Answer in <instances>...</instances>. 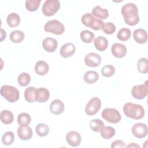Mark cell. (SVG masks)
Instances as JSON below:
<instances>
[{
  "mask_svg": "<svg viewBox=\"0 0 148 148\" xmlns=\"http://www.w3.org/2000/svg\"><path fill=\"white\" fill-rule=\"evenodd\" d=\"M80 36L82 41L86 43L92 42L95 38L94 33L88 30L82 31L80 34Z\"/></svg>",
  "mask_w": 148,
  "mask_h": 148,
  "instance_id": "obj_29",
  "label": "cell"
},
{
  "mask_svg": "<svg viewBox=\"0 0 148 148\" xmlns=\"http://www.w3.org/2000/svg\"><path fill=\"white\" fill-rule=\"evenodd\" d=\"M102 118L109 123L116 124L121 120V116L119 112L114 108H105L102 113Z\"/></svg>",
  "mask_w": 148,
  "mask_h": 148,
  "instance_id": "obj_6",
  "label": "cell"
},
{
  "mask_svg": "<svg viewBox=\"0 0 148 148\" xmlns=\"http://www.w3.org/2000/svg\"><path fill=\"white\" fill-rule=\"evenodd\" d=\"M17 133L19 138L23 140H29L33 135L32 130L28 125H20L17 129Z\"/></svg>",
  "mask_w": 148,
  "mask_h": 148,
  "instance_id": "obj_13",
  "label": "cell"
},
{
  "mask_svg": "<svg viewBox=\"0 0 148 148\" xmlns=\"http://www.w3.org/2000/svg\"><path fill=\"white\" fill-rule=\"evenodd\" d=\"M6 22L10 27H16L20 23V16L16 13H11L7 16Z\"/></svg>",
  "mask_w": 148,
  "mask_h": 148,
  "instance_id": "obj_23",
  "label": "cell"
},
{
  "mask_svg": "<svg viewBox=\"0 0 148 148\" xmlns=\"http://www.w3.org/2000/svg\"><path fill=\"white\" fill-rule=\"evenodd\" d=\"M31 121V116L27 113H21L17 116V123L20 125H28Z\"/></svg>",
  "mask_w": 148,
  "mask_h": 148,
  "instance_id": "obj_36",
  "label": "cell"
},
{
  "mask_svg": "<svg viewBox=\"0 0 148 148\" xmlns=\"http://www.w3.org/2000/svg\"><path fill=\"white\" fill-rule=\"evenodd\" d=\"M131 36V31L130 29L127 28H122L119 29L117 37V38L121 41H126L128 40Z\"/></svg>",
  "mask_w": 148,
  "mask_h": 148,
  "instance_id": "obj_31",
  "label": "cell"
},
{
  "mask_svg": "<svg viewBox=\"0 0 148 148\" xmlns=\"http://www.w3.org/2000/svg\"><path fill=\"white\" fill-rule=\"evenodd\" d=\"M1 42H2L6 37V31L2 28L1 29Z\"/></svg>",
  "mask_w": 148,
  "mask_h": 148,
  "instance_id": "obj_42",
  "label": "cell"
},
{
  "mask_svg": "<svg viewBox=\"0 0 148 148\" xmlns=\"http://www.w3.org/2000/svg\"><path fill=\"white\" fill-rule=\"evenodd\" d=\"M131 94L132 97L136 99H143L148 94L147 81L143 84L135 85L132 87L131 90Z\"/></svg>",
  "mask_w": 148,
  "mask_h": 148,
  "instance_id": "obj_7",
  "label": "cell"
},
{
  "mask_svg": "<svg viewBox=\"0 0 148 148\" xmlns=\"http://www.w3.org/2000/svg\"><path fill=\"white\" fill-rule=\"evenodd\" d=\"M91 14L101 19H106L109 16V12L106 9H103L100 6L97 5L91 10Z\"/></svg>",
  "mask_w": 148,
  "mask_h": 148,
  "instance_id": "obj_21",
  "label": "cell"
},
{
  "mask_svg": "<svg viewBox=\"0 0 148 148\" xmlns=\"http://www.w3.org/2000/svg\"><path fill=\"white\" fill-rule=\"evenodd\" d=\"M103 25H104V22L103 21V20L99 18H96L95 17V18L94 19L91 24L90 28L95 31L101 30V29H102Z\"/></svg>",
  "mask_w": 148,
  "mask_h": 148,
  "instance_id": "obj_40",
  "label": "cell"
},
{
  "mask_svg": "<svg viewBox=\"0 0 148 148\" xmlns=\"http://www.w3.org/2000/svg\"><path fill=\"white\" fill-rule=\"evenodd\" d=\"M99 79L98 73L94 71H87L84 76L83 79L84 82L89 84H92L95 83Z\"/></svg>",
  "mask_w": 148,
  "mask_h": 148,
  "instance_id": "obj_22",
  "label": "cell"
},
{
  "mask_svg": "<svg viewBox=\"0 0 148 148\" xmlns=\"http://www.w3.org/2000/svg\"><path fill=\"white\" fill-rule=\"evenodd\" d=\"M94 18L95 17L91 13H86L82 16L81 18V21L86 27L90 28Z\"/></svg>",
  "mask_w": 148,
  "mask_h": 148,
  "instance_id": "obj_38",
  "label": "cell"
},
{
  "mask_svg": "<svg viewBox=\"0 0 148 148\" xmlns=\"http://www.w3.org/2000/svg\"><path fill=\"white\" fill-rule=\"evenodd\" d=\"M125 147H126L125 142L121 140H116L114 142H113L112 144L111 145V147L112 148H123Z\"/></svg>",
  "mask_w": 148,
  "mask_h": 148,
  "instance_id": "obj_41",
  "label": "cell"
},
{
  "mask_svg": "<svg viewBox=\"0 0 148 148\" xmlns=\"http://www.w3.org/2000/svg\"><path fill=\"white\" fill-rule=\"evenodd\" d=\"M66 140L71 146L77 147L80 144L82 138L80 134L78 132L71 131L67 133L66 135Z\"/></svg>",
  "mask_w": 148,
  "mask_h": 148,
  "instance_id": "obj_11",
  "label": "cell"
},
{
  "mask_svg": "<svg viewBox=\"0 0 148 148\" xmlns=\"http://www.w3.org/2000/svg\"><path fill=\"white\" fill-rule=\"evenodd\" d=\"M123 112L127 117L134 120L141 119L145 115L143 107L141 105L132 102H127L124 105Z\"/></svg>",
  "mask_w": 148,
  "mask_h": 148,
  "instance_id": "obj_2",
  "label": "cell"
},
{
  "mask_svg": "<svg viewBox=\"0 0 148 148\" xmlns=\"http://www.w3.org/2000/svg\"><path fill=\"white\" fill-rule=\"evenodd\" d=\"M24 34L21 31L15 30L10 33L9 38L13 43H18L24 40Z\"/></svg>",
  "mask_w": 148,
  "mask_h": 148,
  "instance_id": "obj_27",
  "label": "cell"
},
{
  "mask_svg": "<svg viewBox=\"0 0 148 148\" xmlns=\"http://www.w3.org/2000/svg\"><path fill=\"white\" fill-rule=\"evenodd\" d=\"M90 128L94 132H100V131L104 127L103 122L98 119H95L90 121Z\"/></svg>",
  "mask_w": 148,
  "mask_h": 148,
  "instance_id": "obj_32",
  "label": "cell"
},
{
  "mask_svg": "<svg viewBox=\"0 0 148 148\" xmlns=\"http://www.w3.org/2000/svg\"><path fill=\"white\" fill-rule=\"evenodd\" d=\"M42 46L45 51L49 53H53L57 49L58 43L54 38H46L42 41Z\"/></svg>",
  "mask_w": 148,
  "mask_h": 148,
  "instance_id": "obj_15",
  "label": "cell"
},
{
  "mask_svg": "<svg viewBox=\"0 0 148 148\" xmlns=\"http://www.w3.org/2000/svg\"><path fill=\"white\" fill-rule=\"evenodd\" d=\"M60 8V2L58 0H46L43 4L42 10L46 16H53Z\"/></svg>",
  "mask_w": 148,
  "mask_h": 148,
  "instance_id": "obj_4",
  "label": "cell"
},
{
  "mask_svg": "<svg viewBox=\"0 0 148 148\" xmlns=\"http://www.w3.org/2000/svg\"><path fill=\"white\" fill-rule=\"evenodd\" d=\"M95 49L100 51L105 50L108 46V39L102 36H99L94 39V42Z\"/></svg>",
  "mask_w": 148,
  "mask_h": 148,
  "instance_id": "obj_20",
  "label": "cell"
},
{
  "mask_svg": "<svg viewBox=\"0 0 148 148\" xmlns=\"http://www.w3.org/2000/svg\"><path fill=\"white\" fill-rule=\"evenodd\" d=\"M111 51L114 57L117 58H121L125 56L127 48L122 43H115L112 46Z\"/></svg>",
  "mask_w": 148,
  "mask_h": 148,
  "instance_id": "obj_12",
  "label": "cell"
},
{
  "mask_svg": "<svg viewBox=\"0 0 148 148\" xmlns=\"http://www.w3.org/2000/svg\"><path fill=\"white\" fill-rule=\"evenodd\" d=\"M14 140V135L12 131H7L2 136V142L4 145H11Z\"/></svg>",
  "mask_w": 148,
  "mask_h": 148,
  "instance_id": "obj_35",
  "label": "cell"
},
{
  "mask_svg": "<svg viewBox=\"0 0 148 148\" xmlns=\"http://www.w3.org/2000/svg\"><path fill=\"white\" fill-rule=\"evenodd\" d=\"M50 98V92L45 87H39L35 92V99L37 102L43 103L47 101Z\"/></svg>",
  "mask_w": 148,
  "mask_h": 148,
  "instance_id": "obj_16",
  "label": "cell"
},
{
  "mask_svg": "<svg viewBox=\"0 0 148 148\" xmlns=\"http://www.w3.org/2000/svg\"><path fill=\"white\" fill-rule=\"evenodd\" d=\"M0 119L2 123L10 124L14 120V116L12 112L8 110H3L0 113Z\"/></svg>",
  "mask_w": 148,
  "mask_h": 148,
  "instance_id": "obj_24",
  "label": "cell"
},
{
  "mask_svg": "<svg viewBox=\"0 0 148 148\" xmlns=\"http://www.w3.org/2000/svg\"><path fill=\"white\" fill-rule=\"evenodd\" d=\"M147 59L146 58H140L137 62V69L141 73H146L148 72Z\"/></svg>",
  "mask_w": 148,
  "mask_h": 148,
  "instance_id": "obj_33",
  "label": "cell"
},
{
  "mask_svg": "<svg viewBox=\"0 0 148 148\" xmlns=\"http://www.w3.org/2000/svg\"><path fill=\"white\" fill-rule=\"evenodd\" d=\"M127 147H138V148H140V146L138 145V144L135 143H131L130 144L128 145L127 146Z\"/></svg>",
  "mask_w": 148,
  "mask_h": 148,
  "instance_id": "obj_43",
  "label": "cell"
},
{
  "mask_svg": "<svg viewBox=\"0 0 148 148\" xmlns=\"http://www.w3.org/2000/svg\"><path fill=\"white\" fill-rule=\"evenodd\" d=\"M76 51L75 45L71 42H68L64 44L60 51V55L63 58H68L71 57Z\"/></svg>",
  "mask_w": 148,
  "mask_h": 148,
  "instance_id": "obj_14",
  "label": "cell"
},
{
  "mask_svg": "<svg viewBox=\"0 0 148 148\" xmlns=\"http://www.w3.org/2000/svg\"><path fill=\"white\" fill-rule=\"evenodd\" d=\"M101 106V101L98 97L91 98L85 107V112L88 116H92L97 113Z\"/></svg>",
  "mask_w": 148,
  "mask_h": 148,
  "instance_id": "obj_8",
  "label": "cell"
},
{
  "mask_svg": "<svg viewBox=\"0 0 148 148\" xmlns=\"http://www.w3.org/2000/svg\"><path fill=\"white\" fill-rule=\"evenodd\" d=\"M116 131L114 128L110 126H104L100 131V135L101 137L106 139H109L113 137Z\"/></svg>",
  "mask_w": 148,
  "mask_h": 148,
  "instance_id": "obj_26",
  "label": "cell"
},
{
  "mask_svg": "<svg viewBox=\"0 0 148 148\" xmlns=\"http://www.w3.org/2000/svg\"><path fill=\"white\" fill-rule=\"evenodd\" d=\"M84 62L89 67H97L101 62V57L95 53H89L84 57Z\"/></svg>",
  "mask_w": 148,
  "mask_h": 148,
  "instance_id": "obj_10",
  "label": "cell"
},
{
  "mask_svg": "<svg viewBox=\"0 0 148 148\" xmlns=\"http://www.w3.org/2000/svg\"><path fill=\"white\" fill-rule=\"evenodd\" d=\"M49 71V66L46 62L42 60L36 62L35 65V71L38 75L43 76L47 73Z\"/></svg>",
  "mask_w": 148,
  "mask_h": 148,
  "instance_id": "obj_19",
  "label": "cell"
},
{
  "mask_svg": "<svg viewBox=\"0 0 148 148\" xmlns=\"http://www.w3.org/2000/svg\"><path fill=\"white\" fill-rule=\"evenodd\" d=\"M35 131L38 136L44 137L48 135L49 132V127L45 123H39L36 125Z\"/></svg>",
  "mask_w": 148,
  "mask_h": 148,
  "instance_id": "obj_28",
  "label": "cell"
},
{
  "mask_svg": "<svg viewBox=\"0 0 148 148\" xmlns=\"http://www.w3.org/2000/svg\"><path fill=\"white\" fill-rule=\"evenodd\" d=\"M102 30L103 32L106 34H113L116 31V26L112 23L107 22L105 24H104L103 27L102 28Z\"/></svg>",
  "mask_w": 148,
  "mask_h": 148,
  "instance_id": "obj_39",
  "label": "cell"
},
{
  "mask_svg": "<svg viewBox=\"0 0 148 148\" xmlns=\"http://www.w3.org/2000/svg\"><path fill=\"white\" fill-rule=\"evenodd\" d=\"M40 2V0H27L25 6L28 11L35 12L39 8Z\"/></svg>",
  "mask_w": 148,
  "mask_h": 148,
  "instance_id": "obj_34",
  "label": "cell"
},
{
  "mask_svg": "<svg viewBox=\"0 0 148 148\" xmlns=\"http://www.w3.org/2000/svg\"><path fill=\"white\" fill-rule=\"evenodd\" d=\"M36 88L34 87L30 86L27 88L24 91V98L25 100L29 103L34 102L35 99V92Z\"/></svg>",
  "mask_w": 148,
  "mask_h": 148,
  "instance_id": "obj_25",
  "label": "cell"
},
{
  "mask_svg": "<svg viewBox=\"0 0 148 148\" xmlns=\"http://www.w3.org/2000/svg\"><path fill=\"white\" fill-rule=\"evenodd\" d=\"M31 80V78L30 75L26 72H23L20 73L17 77L18 83L22 87H25L28 86Z\"/></svg>",
  "mask_w": 148,
  "mask_h": 148,
  "instance_id": "obj_30",
  "label": "cell"
},
{
  "mask_svg": "<svg viewBox=\"0 0 148 148\" xmlns=\"http://www.w3.org/2000/svg\"><path fill=\"white\" fill-rule=\"evenodd\" d=\"M49 109L51 113L54 114H60L64 110V104L58 99H54L50 105Z\"/></svg>",
  "mask_w": 148,
  "mask_h": 148,
  "instance_id": "obj_17",
  "label": "cell"
},
{
  "mask_svg": "<svg viewBox=\"0 0 148 148\" xmlns=\"http://www.w3.org/2000/svg\"><path fill=\"white\" fill-rule=\"evenodd\" d=\"M44 30L47 32L59 35L62 34L65 31L64 25L57 20L48 21L44 26Z\"/></svg>",
  "mask_w": 148,
  "mask_h": 148,
  "instance_id": "obj_5",
  "label": "cell"
},
{
  "mask_svg": "<svg viewBox=\"0 0 148 148\" xmlns=\"http://www.w3.org/2000/svg\"><path fill=\"white\" fill-rule=\"evenodd\" d=\"M133 135L137 138H143L147 134V127L142 123H138L133 125L131 128Z\"/></svg>",
  "mask_w": 148,
  "mask_h": 148,
  "instance_id": "obj_9",
  "label": "cell"
},
{
  "mask_svg": "<svg viewBox=\"0 0 148 148\" xmlns=\"http://www.w3.org/2000/svg\"><path fill=\"white\" fill-rule=\"evenodd\" d=\"M133 37L136 43L139 44H143L147 42V34L145 29L139 28L134 31L133 33Z\"/></svg>",
  "mask_w": 148,
  "mask_h": 148,
  "instance_id": "obj_18",
  "label": "cell"
},
{
  "mask_svg": "<svg viewBox=\"0 0 148 148\" xmlns=\"http://www.w3.org/2000/svg\"><path fill=\"white\" fill-rule=\"evenodd\" d=\"M102 75L106 77L112 76L115 73V68L112 65H106L101 69Z\"/></svg>",
  "mask_w": 148,
  "mask_h": 148,
  "instance_id": "obj_37",
  "label": "cell"
},
{
  "mask_svg": "<svg viewBox=\"0 0 148 148\" xmlns=\"http://www.w3.org/2000/svg\"><path fill=\"white\" fill-rule=\"evenodd\" d=\"M121 14L124 17L125 23L131 26L136 25L139 21L138 9L135 4L127 3L121 8Z\"/></svg>",
  "mask_w": 148,
  "mask_h": 148,
  "instance_id": "obj_1",
  "label": "cell"
},
{
  "mask_svg": "<svg viewBox=\"0 0 148 148\" xmlns=\"http://www.w3.org/2000/svg\"><path fill=\"white\" fill-rule=\"evenodd\" d=\"M1 94L10 103L16 102L20 98V92L18 90L9 85H3L1 87Z\"/></svg>",
  "mask_w": 148,
  "mask_h": 148,
  "instance_id": "obj_3",
  "label": "cell"
}]
</instances>
